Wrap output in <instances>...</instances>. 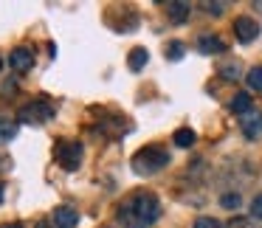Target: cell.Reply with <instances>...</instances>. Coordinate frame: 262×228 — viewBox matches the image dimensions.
Listing matches in <instances>:
<instances>
[{
  "label": "cell",
  "mask_w": 262,
  "mask_h": 228,
  "mask_svg": "<svg viewBox=\"0 0 262 228\" xmlns=\"http://www.w3.org/2000/svg\"><path fill=\"white\" fill-rule=\"evenodd\" d=\"M116 217L124 228H149L161 217V203L152 192H136L119 206Z\"/></svg>",
  "instance_id": "6da1fadb"
},
{
  "label": "cell",
  "mask_w": 262,
  "mask_h": 228,
  "mask_svg": "<svg viewBox=\"0 0 262 228\" xmlns=\"http://www.w3.org/2000/svg\"><path fill=\"white\" fill-rule=\"evenodd\" d=\"M130 164H133V172H136V175H155V172H161L169 164V152H166L164 147H144L133 155Z\"/></svg>",
  "instance_id": "7a4b0ae2"
},
{
  "label": "cell",
  "mask_w": 262,
  "mask_h": 228,
  "mask_svg": "<svg viewBox=\"0 0 262 228\" xmlns=\"http://www.w3.org/2000/svg\"><path fill=\"white\" fill-rule=\"evenodd\" d=\"M51 119H54V107L48 102H42V99H37V102L20 107V113H17V121H23V124H34V127L46 124V121H51Z\"/></svg>",
  "instance_id": "3957f363"
},
{
  "label": "cell",
  "mask_w": 262,
  "mask_h": 228,
  "mask_svg": "<svg viewBox=\"0 0 262 228\" xmlns=\"http://www.w3.org/2000/svg\"><path fill=\"white\" fill-rule=\"evenodd\" d=\"M54 158H57V164L62 166V169H68V172L79 169V164H82V144L79 141H59L57 149H54Z\"/></svg>",
  "instance_id": "277c9868"
},
{
  "label": "cell",
  "mask_w": 262,
  "mask_h": 228,
  "mask_svg": "<svg viewBox=\"0 0 262 228\" xmlns=\"http://www.w3.org/2000/svg\"><path fill=\"white\" fill-rule=\"evenodd\" d=\"M239 130H243V135L248 138V141L262 138V110H251V113H245L243 119H239Z\"/></svg>",
  "instance_id": "5b68a950"
},
{
  "label": "cell",
  "mask_w": 262,
  "mask_h": 228,
  "mask_svg": "<svg viewBox=\"0 0 262 228\" xmlns=\"http://www.w3.org/2000/svg\"><path fill=\"white\" fill-rule=\"evenodd\" d=\"M234 37H237L243 45L254 42L256 37H259V26H256V20H251V17H237V20H234Z\"/></svg>",
  "instance_id": "8992f818"
},
{
  "label": "cell",
  "mask_w": 262,
  "mask_h": 228,
  "mask_svg": "<svg viewBox=\"0 0 262 228\" xmlns=\"http://www.w3.org/2000/svg\"><path fill=\"white\" fill-rule=\"evenodd\" d=\"M9 65H12L17 74H26V71L34 68V51H31V48H26V45L14 48V51L9 54Z\"/></svg>",
  "instance_id": "52a82bcc"
},
{
  "label": "cell",
  "mask_w": 262,
  "mask_h": 228,
  "mask_svg": "<svg viewBox=\"0 0 262 228\" xmlns=\"http://www.w3.org/2000/svg\"><path fill=\"white\" fill-rule=\"evenodd\" d=\"M51 222H54V228H76V222H79V211L71 209V206H57Z\"/></svg>",
  "instance_id": "ba28073f"
},
{
  "label": "cell",
  "mask_w": 262,
  "mask_h": 228,
  "mask_svg": "<svg viewBox=\"0 0 262 228\" xmlns=\"http://www.w3.org/2000/svg\"><path fill=\"white\" fill-rule=\"evenodd\" d=\"M198 48H200V54H217V51H226V42L214 34H203L198 40Z\"/></svg>",
  "instance_id": "9c48e42d"
},
{
  "label": "cell",
  "mask_w": 262,
  "mask_h": 228,
  "mask_svg": "<svg viewBox=\"0 0 262 228\" xmlns=\"http://www.w3.org/2000/svg\"><path fill=\"white\" fill-rule=\"evenodd\" d=\"M228 110L243 119L245 113H251V96H248V93H234L231 102H228Z\"/></svg>",
  "instance_id": "30bf717a"
},
{
  "label": "cell",
  "mask_w": 262,
  "mask_h": 228,
  "mask_svg": "<svg viewBox=\"0 0 262 228\" xmlns=\"http://www.w3.org/2000/svg\"><path fill=\"white\" fill-rule=\"evenodd\" d=\"M147 59H149V54H147V48H133L130 51V57H127V65H130V71H144V65H147Z\"/></svg>",
  "instance_id": "8fae6325"
},
{
  "label": "cell",
  "mask_w": 262,
  "mask_h": 228,
  "mask_svg": "<svg viewBox=\"0 0 262 228\" xmlns=\"http://www.w3.org/2000/svg\"><path fill=\"white\" fill-rule=\"evenodd\" d=\"M14 135H17V121L0 116V144H9Z\"/></svg>",
  "instance_id": "7c38bea8"
},
{
  "label": "cell",
  "mask_w": 262,
  "mask_h": 228,
  "mask_svg": "<svg viewBox=\"0 0 262 228\" xmlns=\"http://www.w3.org/2000/svg\"><path fill=\"white\" fill-rule=\"evenodd\" d=\"M189 9H192L189 3H169V12L166 14H169L172 23H183V20L189 17Z\"/></svg>",
  "instance_id": "4fadbf2b"
},
{
  "label": "cell",
  "mask_w": 262,
  "mask_h": 228,
  "mask_svg": "<svg viewBox=\"0 0 262 228\" xmlns=\"http://www.w3.org/2000/svg\"><path fill=\"white\" fill-rule=\"evenodd\" d=\"M194 141H198V135H194V130H189V127H181V130L175 132V144L181 149H189Z\"/></svg>",
  "instance_id": "5bb4252c"
},
{
  "label": "cell",
  "mask_w": 262,
  "mask_h": 228,
  "mask_svg": "<svg viewBox=\"0 0 262 228\" xmlns=\"http://www.w3.org/2000/svg\"><path fill=\"white\" fill-rule=\"evenodd\" d=\"M220 76H223L226 82L239 79V62H223V65H220Z\"/></svg>",
  "instance_id": "9a60e30c"
},
{
  "label": "cell",
  "mask_w": 262,
  "mask_h": 228,
  "mask_svg": "<svg viewBox=\"0 0 262 228\" xmlns=\"http://www.w3.org/2000/svg\"><path fill=\"white\" fill-rule=\"evenodd\" d=\"M245 79H248V87H251V90L262 93V68H259V65H256V68H251Z\"/></svg>",
  "instance_id": "2e32d148"
},
{
  "label": "cell",
  "mask_w": 262,
  "mask_h": 228,
  "mask_svg": "<svg viewBox=\"0 0 262 228\" xmlns=\"http://www.w3.org/2000/svg\"><path fill=\"white\" fill-rule=\"evenodd\" d=\"M220 203L226 206V209H239L243 197H239V194H234V192H228V194H223V197H220Z\"/></svg>",
  "instance_id": "e0dca14e"
},
{
  "label": "cell",
  "mask_w": 262,
  "mask_h": 228,
  "mask_svg": "<svg viewBox=\"0 0 262 228\" xmlns=\"http://www.w3.org/2000/svg\"><path fill=\"white\" fill-rule=\"evenodd\" d=\"M194 228H223V222L214 220V217H198V220H194Z\"/></svg>",
  "instance_id": "ac0fdd59"
},
{
  "label": "cell",
  "mask_w": 262,
  "mask_h": 228,
  "mask_svg": "<svg viewBox=\"0 0 262 228\" xmlns=\"http://www.w3.org/2000/svg\"><path fill=\"white\" fill-rule=\"evenodd\" d=\"M183 51H186V48H183L181 42H172V45L166 48V57H169L172 62H178V59H183Z\"/></svg>",
  "instance_id": "d6986e66"
},
{
  "label": "cell",
  "mask_w": 262,
  "mask_h": 228,
  "mask_svg": "<svg viewBox=\"0 0 262 228\" xmlns=\"http://www.w3.org/2000/svg\"><path fill=\"white\" fill-rule=\"evenodd\" d=\"M203 9L209 14H214V17H220V14L226 12V3H211V0H209V3H203Z\"/></svg>",
  "instance_id": "ffe728a7"
},
{
  "label": "cell",
  "mask_w": 262,
  "mask_h": 228,
  "mask_svg": "<svg viewBox=\"0 0 262 228\" xmlns=\"http://www.w3.org/2000/svg\"><path fill=\"white\" fill-rule=\"evenodd\" d=\"M251 217H254V220H262V194L254 197V203H251Z\"/></svg>",
  "instance_id": "44dd1931"
},
{
  "label": "cell",
  "mask_w": 262,
  "mask_h": 228,
  "mask_svg": "<svg viewBox=\"0 0 262 228\" xmlns=\"http://www.w3.org/2000/svg\"><path fill=\"white\" fill-rule=\"evenodd\" d=\"M14 166V161L9 158V155H0V175H3V172H9Z\"/></svg>",
  "instance_id": "7402d4cb"
},
{
  "label": "cell",
  "mask_w": 262,
  "mask_h": 228,
  "mask_svg": "<svg viewBox=\"0 0 262 228\" xmlns=\"http://www.w3.org/2000/svg\"><path fill=\"white\" fill-rule=\"evenodd\" d=\"M37 228H54V225H51V222H46V220H40V222H37Z\"/></svg>",
  "instance_id": "603a6c76"
},
{
  "label": "cell",
  "mask_w": 262,
  "mask_h": 228,
  "mask_svg": "<svg viewBox=\"0 0 262 228\" xmlns=\"http://www.w3.org/2000/svg\"><path fill=\"white\" fill-rule=\"evenodd\" d=\"M3 228H23V225H20V222H6Z\"/></svg>",
  "instance_id": "cb8c5ba5"
},
{
  "label": "cell",
  "mask_w": 262,
  "mask_h": 228,
  "mask_svg": "<svg viewBox=\"0 0 262 228\" xmlns=\"http://www.w3.org/2000/svg\"><path fill=\"white\" fill-rule=\"evenodd\" d=\"M0 203H3V183H0Z\"/></svg>",
  "instance_id": "d4e9b609"
},
{
  "label": "cell",
  "mask_w": 262,
  "mask_h": 228,
  "mask_svg": "<svg viewBox=\"0 0 262 228\" xmlns=\"http://www.w3.org/2000/svg\"><path fill=\"white\" fill-rule=\"evenodd\" d=\"M0 68H3V59H0Z\"/></svg>",
  "instance_id": "484cf974"
}]
</instances>
